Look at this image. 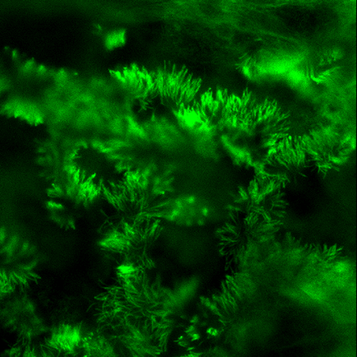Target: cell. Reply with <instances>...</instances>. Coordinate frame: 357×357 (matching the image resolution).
<instances>
[{"label":"cell","instance_id":"1","mask_svg":"<svg viewBox=\"0 0 357 357\" xmlns=\"http://www.w3.org/2000/svg\"><path fill=\"white\" fill-rule=\"evenodd\" d=\"M197 289V280L171 286L150 272L117 267L95 296L92 316L119 356L160 357Z\"/></svg>","mask_w":357,"mask_h":357},{"label":"cell","instance_id":"2","mask_svg":"<svg viewBox=\"0 0 357 357\" xmlns=\"http://www.w3.org/2000/svg\"><path fill=\"white\" fill-rule=\"evenodd\" d=\"M264 308L263 292L252 275L227 276L185 310L169 357H247L257 343Z\"/></svg>","mask_w":357,"mask_h":357},{"label":"cell","instance_id":"3","mask_svg":"<svg viewBox=\"0 0 357 357\" xmlns=\"http://www.w3.org/2000/svg\"><path fill=\"white\" fill-rule=\"evenodd\" d=\"M68 78L23 51L0 48V115L31 126L53 117Z\"/></svg>","mask_w":357,"mask_h":357},{"label":"cell","instance_id":"4","mask_svg":"<svg viewBox=\"0 0 357 357\" xmlns=\"http://www.w3.org/2000/svg\"><path fill=\"white\" fill-rule=\"evenodd\" d=\"M293 136L289 111L275 100L259 101L247 89L240 96L236 118L220 147L235 165L261 169L271 153Z\"/></svg>","mask_w":357,"mask_h":357},{"label":"cell","instance_id":"5","mask_svg":"<svg viewBox=\"0 0 357 357\" xmlns=\"http://www.w3.org/2000/svg\"><path fill=\"white\" fill-rule=\"evenodd\" d=\"M174 171L156 165L128 171L102 184V214L110 226L166 221L174 192Z\"/></svg>","mask_w":357,"mask_h":357},{"label":"cell","instance_id":"6","mask_svg":"<svg viewBox=\"0 0 357 357\" xmlns=\"http://www.w3.org/2000/svg\"><path fill=\"white\" fill-rule=\"evenodd\" d=\"M102 184L96 173L77 163L74 165L46 189L45 210L48 220L60 230H77L86 213L101 198Z\"/></svg>","mask_w":357,"mask_h":357},{"label":"cell","instance_id":"7","mask_svg":"<svg viewBox=\"0 0 357 357\" xmlns=\"http://www.w3.org/2000/svg\"><path fill=\"white\" fill-rule=\"evenodd\" d=\"M92 147L86 129L77 122L50 120L43 134L34 142V163L37 174L48 184L70 170L83 152Z\"/></svg>","mask_w":357,"mask_h":357},{"label":"cell","instance_id":"8","mask_svg":"<svg viewBox=\"0 0 357 357\" xmlns=\"http://www.w3.org/2000/svg\"><path fill=\"white\" fill-rule=\"evenodd\" d=\"M163 231L160 221L109 226L98 247L119 268L150 272L155 268L154 254Z\"/></svg>","mask_w":357,"mask_h":357},{"label":"cell","instance_id":"9","mask_svg":"<svg viewBox=\"0 0 357 357\" xmlns=\"http://www.w3.org/2000/svg\"><path fill=\"white\" fill-rule=\"evenodd\" d=\"M95 147L120 175L160 165L158 133L132 119L111 131Z\"/></svg>","mask_w":357,"mask_h":357},{"label":"cell","instance_id":"10","mask_svg":"<svg viewBox=\"0 0 357 357\" xmlns=\"http://www.w3.org/2000/svg\"><path fill=\"white\" fill-rule=\"evenodd\" d=\"M281 226L256 215L228 212L216 231L218 250L229 263L253 261L275 242Z\"/></svg>","mask_w":357,"mask_h":357},{"label":"cell","instance_id":"11","mask_svg":"<svg viewBox=\"0 0 357 357\" xmlns=\"http://www.w3.org/2000/svg\"><path fill=\"white\" fill-rule=\"evenodd\" d=\"M38 249L25 235L0 226V291L26 292L43 280Z\"/></svg>","mask_w":357,"mask_h":357},{"label":"cell","instance_id":"12","mask_svg":"<svg viewBox=\"0 0 357 357\" xmlns=\"http://www.w3.org/2000/svg\"><path fill=\"white\" fill-rule=\"evenodd\" d=\"M289 207L284 189L261 175L231 192L228 212L256 215L270 224L282 226Z\"/></svg>","mask_w":357,"mask_h":357},{"label":"cell","instance_id":"13","mask_svg":"<svg viewBox=\"0 0 357 357\" xmlns=\"http://www.w3.org/2000/svg\"><path fill=\"white\" fill-rule=\"evenodd\" d=\"M0 324L13 337L11 343L22 347L40 344L50 331L38 306L26 292L7 295L0 305Z\"/></svg>","mask_w":357,"mask_h":357},{"label":"cell","instance_id":"14","mask_svg":"<svg viewBox=\"0 0 357 357\" xmlns=\"http://www.w3.org/2000/svg\"><path fill=\"white\" fill-rule=\"evenodd\" d=\"M309 139H287L268 157L261 168V176L282 189L295 187L312 174L307 153Z\"/></svg>","mask_w":357,"mask_h":357},{"label":"cell","instance_id":"15","mask_svg":"<svg viewBox=\"0 0 357 357\" xmlns=\"http://www.w3.org/2000/svg\"><path fill=\"white\" fill-rule=\"evenodd\" d=\"M154 75L160 104L175 115L190 108L201 90V78L178 64L165 62Z\"/></svg>","mask_w":357,"mask_h":357},{"label":"cell","instance_id":"16","mask_svg":"<svg viewBox=\"0 0 357 357\" xmlns=\"http://www.w3.org/2000/svg\"><path fill=\"white\" fill-rule=\"evenodd\" d=\"M110 76L125 101L138 113L153 109L158 99L154 72L131 64L109 71Z\"/></svg>","mask_w":357,"mask_h":357},{"label":"cell","instance_id":"17","mask_svg":"<svg viewBox=\"0 0 357 357\" xmlns=\"http://www.w3.org/2000/svg\"><path fill=\"white\" fill-rule=\"evenodd\" d=\"M351 151V140L341 133H314L307 145L312 174L324 177L340 171L349 161Z\"/></svg>","mask_w":357,"mask_h":357},{"label":"cell","instance_id":"18","mask_svg":"<svg viewBox=\"0 0 357 357\" xmlns=\"http://www.w3.org/2000/svg\"><path fill=\"white\" fill-rule=\"evenodd\" d=\"M208 216V207L202 199L183 196L173 198L166 221L180 226H200L205 224Z\"/></svg>","mask_w":357,"mask_h":357}]
</instances>
